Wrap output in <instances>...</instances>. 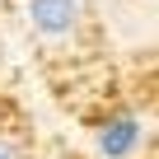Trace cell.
Segmentation results:
<instances>
[{
	"label": "cell",
	"instance_id": "obj_1",
	"mask_svg": "<svg viewBox=\"0 0 159 159\" xmlns=\"http://www.w3.org/2000/svg\"><path fill=\"white\" fill-rule=\"evenodd\" d=\"M84 19L80 0H28V24L38 38H70Z\"/></svg>",
	"mask_w": 159,
	"mask_h": 159
},
{
	"label": "cell",
	"instance_id": "obj_2",
	"mask_svg": "<svg viewBox=\"0 0 159 159\" xmlns=\"http://www.w3.org/2000/svg\"><path fill=\"white\" fill-rule=\"evenodd\" d=\"M136 145H140V117L122 112V117L103 122V131H98V150H103L108 159H126Z\"/></svg>",
	"mask_w": 159,
	"mask_h": 159
},
{
	"label": "cell",
	"instance_id": "obj_3",
	"mask_svg": "<svg viewBox=\"0 0 159 159\" xmlns=\"http://www.w3.org/2000/svg\"><path fill=\"white\" fill-rule=\"evenodd\" d=\"M0 159H24L19 140H10V136H0Z\"/></svg>",
	"mask_w": 159,
	"mask_h": 159
}]
</instances>
